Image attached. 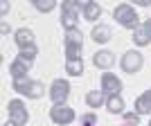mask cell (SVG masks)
Wrapping results in <instances>:
<instances>
[{"label":"cell","mask_w":151,"mask_h":126,"mask_svg":"<svg viewBox=\"0 0 151 126\" xmlns=\"http://www.w3.org/2000/svg\"><path fill=\"white\" fill-rule=\"evenodd\" d=\"M113 18L117 20V23H120L122 27H126V29H138L140 27V18H138V11H135V9H133L131 5H117L113 9Z\"/></svg>","instance_id":"obj_1"},{"label":"cell","mask_w":151,"mask_h":126,"mask_svg":"<svg viewBox=\"0 0 151 126\" xmlns=\"http://www.w3.org/2000/svg\"><path fill=\"white\" fill-rule=\"evenodd\" d=\"M50 120L54 122V124H59V126H68V124H72V122L77 120L75 108H70L68 104H54V106L50 108Z\"/></svg>","instance_id":"obj_2"},{"label":"cell","mask_w":151,"mask_h":126,"mask_svg":"<svg viewBox=\"0 0 151 126\" xmlns=\"http://www.w3.org/2000/svg\"><path fill=\"white\" fill-rule=\"evenodd\" d=\"M142 65H145V57H142L138 50L124 52V57L120 59V68L124 70L126 74H135V72H140Z\"/></svg>","instance_id":"obj_3"},{"label":"cell","mask_w":151,"mask_h":126,"mask_svg":"<svg viewBox=\"0 0 151 126\" xmlns=\"http://www.w3.org/2000/svg\"><path fill=\"white\" fill-rule=\"evenodd\" d=\"M7 110H9V122H14L16 126H25L29 122V113L23 99H12L7 104Z\"/></svg>","instance_id":"obj_4"},{"label":"cell","mask_w":151,"mask_h":126,"mask_svg":"<svg viewBox=\"0 0 151 126\" xmlns=\"http://www.w3.org/2000/svg\"><path fill=\"white\" fill-rule=\"evenodd\" d=\"M68 97H70V83L65 79H54L50 86V99L54 104H65Z\"/></svg>","instance_id":"obj_5"},{"label":"cell","mask_w":151,"mask_h":126,"mask_svg":"<svg viewBox=\"0 0 151 126\" xmlns=\"http://www.w3.org/2000/svg\"><path fill=\"white\" fill-rule=\"evenodd\" d=\"M101 92L104 94H120L122 92L120 77L113 74V72H104V74H101Z\"/></svg>","instance_id":"obj_6"},{"label":"cell","mask_w":151,"mask_h":126,"mask_svg":"<svg viewBox=\"0 0 151 126\" xmlns=\"http://www.w3.org/2000/svg\"><path fill=\"white\" fill-rule=\"evenodd\" d=\"M93 63L95 68H101V70H108L115 65V54L111 50H99L93 54Z\"/></svg>","instance_id":"obj_7"},{"label":"cell","mask_w":151,"mask_h":126,"mask_svg":"<svg viewBox=\"0 0 151 126\" xmlns=\"http://www.w3.org/2000/svg\"><path fill=\"white\" fill-rule=\"evenodd\" d=\"M90 36H93V41L95 43H108L111 38H113V29L108 25H104V23H99V25H95L93 27V31H90Z\"/></svg>","instance_id":"obj_8"},{"label":"cell","mask_w":151,"mask_h":126,"mask_svg":"<svg viewBox=\"0 0 151 126\" xmlns=\"http://www.w3.org/2000/svg\"><path fill=\"white\" fill-rule=\"evenodd\" d=\"M81 14H83V18H86V20L95 23V20L101 16L99 2H95V0H86V2H83V7H81Z\"/></svg>","instance_id":"obj_9"},{"label":"cell","mask_w":151,"mask_h":126,"mask_svg":"<svg viewBox=\"0 0 151 126\" xmlns=\"http://www.w3.org/2000/svg\"><path fill=\"white\" fill-rule=\"evenodd\" d=\"M14 41H16V45H18L20 50H23V47H29V45H34V31L27 29V27H20V29H16V34H14Z\"/></svg>","instance_id":"obj_10"},{"label":"cell","mask_w":151,"mask_h":126,"mask_svg":"<svg viewBox=\"0 0 151 126\" xmlns=\"http://www.w3.org/2000/svg\"><path fill=\"white\" fill-rule=\"evenodd\" d=\"M27 72H29V63L20 61V59H14V61L9 63V74H12V79H23V77H27Z\"/></svg>","instance_id":"obj_11"},{"label":"cell","mask_w":151,"mask_h":126,"mask_svg":"<svg viewBox=\"0 0 151 126\" xmlns=\"http://www.w3.org/2000/svg\"><path fill=\"white\" fill-rule=\"evenodd\" d=\"M135 113L138 115H149L151 113V88L145 90V92L135 99Z\"/></svg>","instance_id":"obj_12"},{"label":"cell","mask_w":151,"mask_h":126,"mask_svg":"<svg viewBox=\"0 0 151 126\" xmlns=\"http://www.w3.org/2000/svg\"><path fill=\"white\" fill-rule=\"evenodd\" d=\"M77 20H79V11L77 9H61V25L68 29H77Z\"/></svg>","instance_id":"obj_13"},{"label":"cell","mask_w":151,"mask_h":126,"mask_svg":"<svg viewBox=\"0 0 151 126\" xmlns=\"http://www.w3.org/2000/svg\"><path fill=\"white\" fill-rule=\"evenodd\" d=\"M106 108H108V113H113V115H124V99H122V94H108Z\"/></svg>","instance_id":"obj_14"},{"label":"cell","mask_w":151,"mask_h":126,"mask_svg":"<svg viewBox=\"0 0 151 126\" xmlns=\"http://www.w3.org/2000/svg\"><path fill=\"white\" fill-rule=\"evenodd\" d=\"M65 72L72 77L83 74V59H65Z\"/></svg>","instance_id":"obj_15"},{"label":"cell","mask_w":151,"mask_h":126,"mask_svg":"<svg viewBox=\"0 0 151 126\" xmlns=\"http://www.w3.org/2000/svg\"><path fill=\"white\" fill-rule=\"evenodd\" d=\"M86 104H88L90 108H99L101 104H106V97H104V92H99V90H90V92H86Z\"/></svg>","instance_id":"obj_16"},{"label":"cell","mask_w":151,"mask_h":126,"mask_svg":"<svg viewBox=\"0 0 151 126\" xmlns=\"http://www.w3.org/2000/svg\"><path fill=\"white\" fill-rule=\"evenodd\" d=\"M36 57H38V47H36V43H34V45H29V47H23L16 59H20V61H25V63H29V65H32Z\"/></svg>","instance_id":"obj_17"},{"label":"cell","mask_w":151,"mask_h":126,"mask_svg":"<svg viewBox=\"0 0 151 126\" xmlns=\"http://www.w3.org/2000/svg\"><path fill=\"white\" fill-rule=\"evenodd\" d=\"M27 97H29V99H41V97H43L45 94V86H43V81H34V79H32V83H29V88H27Z\"/></svg>","instance_id":"obj_18"},{"label":"cell","mask_w":151,"mask_h":126,"mask_svg":"<svg viewBox=\"0 0 151 126\" xmlns=\"http://www.w3.org/2000/svg\"><path fill=\"white\" fill-rule=\"evenodd\" d=\"M133 41H135V45H140V47H145V45H149L151 43V36L147 34V29L142 25L138 27V29L133 31Z\"/></svg>","instance_id":"obj_19"},{"label":"cell","mask_w":151,"mask_h":126,"mask_svg":"<svg viewBox=\"0 0 151 126\" xmlns=\"http://www.w3.org/2000/svg\"><path fill=\"white\" fill-rule=\"evenodd\" d=\"M65 45H83L81 29H68L65 31Z\"/></svg>","instance_id":"obj_20"},{"label":"cell","mask_w":151,"mask_h":126,"mask_svg":"<svg viewBox=\"0 0 151 126\" xmlns=\"http://www.w3.org/2000/svg\"><path fill=\"white\" fill-rule=\"evenodd\" d=\"M29 83H32V79H29V77H23V79H12L14 90H16V92H20V94H25V92H27Z\"/></svg>","instance_id":"obj_21"},{"label":"cell","mask_w":151,"mask_h":126,"mask_svg":"<svg viewBox=\"0 0 151 126\" xmlns=\"http://www.w3.org/2000/svg\"><path fill=\"white\" fill-rule=\"evenodd\" d=\"M34 7H36L38 11H52L54 7H57V0H34Z\"/></svg>","instance_id":"obj_22"},{"label":"cell","mask_w":151,"mask_h":126,"mask_svg":"<svg viewBox=\"0 0 151 126\" xmlns=\"http://www.w3.org/2000/svg\"><path fill=\"white\" fill-rule=\"evenodd\" d=\"M83 45H65V57L68 59H81Z\"/></svg>","instance_id":"obj_23"},{"label":"cell","mask_w":151,"mask_h":126,"mask_svg":"<svg viewBox=\"0 0 151 126\" xmlns=\"http://www.w3.org/2000/svg\"><path fill=\"white\" fill-rule=\"evenodd\" d=\"M140 115L138 113H124V126H138Z\"/></svg>","instance_id":"obj_24"},{"label":"cell","mask_w":151,"mask_h":126,"mask_svg":"<svg viewBox=\"0 0 151 126\" xmlns=\"http://www.w3.org/2000/svg\"><path fill=\"white\" fill-rule=\"evenodd\" d=\"M95 124H97V115H95V113L81 115V126H95Z\"/></svg>","instance_id":"obj_25"},{"label":"cell","mask_w":151,"mask_h":126,"mask_svg":"<svg viewBox=\"0 0 151 126\" xmlns=\"http://www.w3.org/2000/svg\"><path fill=\"white\" fill-rule=\"evenodd\" d=\"M142 27H145V29H147V34L151 36V18H147V20H145V25H142Z\"/></svg>","instance_id":"obj_26"},{"label":"cell","mask_w":151,"mask_h":126,"mask_svg":"<svg viewBox=\"0 0 151 126\" xmlns=\"http://www.w3.org/2000/svg\"><path fill=\"white\" fill-rule=\"evenodd\" d=\"M135 5H140V7H149V5H151V0H135Z\"/></svg>","instance_id":"obj_27"},{"label":"cell","mask_w":151,"mask_h":126,"mask_svg":"<svg viewBox=\"0 0 151 126\" xmlns=\"http://www.w3.org/2000/svg\"><path fill=\"white\" fill-rule=\"evenodd\" d=\"M7 9H9V2H7V0H2V5H0V11L7 14Z\"/></svg>","instance_id":"obj_28"},{"label":"cell","mask_w":151,"mask_h":126,"mask_svg":"<svg viewBox=\"0 0 151 126\" xmlns=\"http://www.w3.org/2000/svg\"><path fill=\"white\" fill-rule=\"evenodd\" d=\"M2 126H16V124H14V122H7V124H2Z\"/></svg>","instance_id":"obj_29"},{"label":"cell","mask_w":151,"mask_h":126,"mask_svg":"<svg viewBox=\"0 0 151 126\" xmlns=\"http://www.w3.org/2000/svg\"><path fill=\"white\" fill-rule=\"evenodd\" d=\"M149 126H151V120H149Z\"/></svg>","instance_id":"obj_30"}]
</instances>
